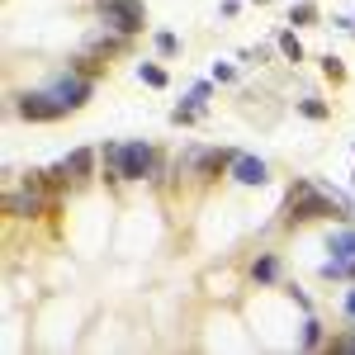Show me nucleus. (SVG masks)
Segmentation results:
<instances>
[{
    "mask_svg": "<svg viewBox=\"0 0 355 355\" xmlns=\"http://www.w3.org/2000/svg\"><path fill=\"white\" fill-rule=\"evenodd\" d=\"M62 162L71 171V180H76V190H90V185H100V147H71V152H62Z\"/></svg>",
    "mask_w": 355,
    "mask_h": 355,
    "instance_id": "8",
    "label": "nucleus"
},
{
    "mask_svg": "<svg viewBox=\"0 0 355 355\" xmlns=\"http://www.w3.org/2000/svg\"><path fill=\"white\" fill-rule=\"evenodd\" d=\"M133 76L147 90H171V71H166L162 57H142V62H133Z\"/></svg>",
    "mask_w": 355,
    "mask_h": 355,
    "instance_id": "13",
    "label": "nucleus"
},
{
    "mask_svg": "<svg viewBox=\"0 0 355 355\" xmlns=\"http://www.w3.org/2000/svg\"><path fill=\"white\" fill-rule=\"evenodd\" d=\"M152 53L162 57V62H180L185 57V38L175 28H152Z\"/></svg>",
    "mask_w": 355,
    "mask_h": 355,
    "instance_id": "17",
    "label": "nucleus"
},
{
    "mask_svg": "<svg viewBox=\"0 0 355 355\" xmlns=\"http://www.w3.org/2000/svg\"><path fill=\"white\" fill-rule=\"evenodd\" d=\"M275 57H279V48L270 43H256V48H237V62H242V71H256V67H270Z\"/></svg>",
    "mask_w": 355,
    "mask_h": 355,
    "instance_id": "18",
    "label": "nucleus"
},
{
    "mask_svg": "<svg viewBox=\"0 0 355 355\" xmlns=\"http://www.w3.org/2000/svg\"><path fill=\"white\" fill-rule=\"evenodd\" d=\"M38 85H43V95H48V100L57 105V114H62V119L81 114L85 105L95 100V90H100V81H95V76H81V71H71L67 62H57V67H53V71H48V76H43Z\"/></svg>",
    "mask_w": 355,
    "mask_h": 355,
    "instance_id": "3",
    "label": "nucleus"
},
{
    "mask_svg": "<svg viewBox=\"0 0 355 355\" xmlns=\"http://www.w3.org/2000/svg\"><path fill=\"white\" fill-rule=\"evenodd\" d=\"M90 5H105V0H90Z\"/></svg>",
    "mask_w": 355,
    "mask_h": 355,
    "instance_id": "28",
    "label": "nucleus"
},
{
    "mask_svg": "<svg viewBox=\"0 0 355 355\" xmlns=\"http://www.w3.org/2000/svg\"><path fill=\"white\" fill-rule=\"evenodd\" d=\"M209 76H214L218 85H237V81H242V62H223V57H218V62L209 67Z\"/></svg>",
    "mask_w": 355,
    "mask_h": 355,
    "instance_id": "22",
    "label": "nucleus"
},
{
    "mask_svg": "<svg viewBox=\"0 0 355 355\" xmlns=\"http://www.w3.org/2000/svg\"><path fill=\"white\" fill-rule=\"evenodd\" d=\"M351 157H355V137H351Z\"/></svg>",
    "mask_w": 355,
    "mask_h": 355,
    "instance_id": "27",
    "label": "nucleus"
},
{
    "mask_svg": "<svg viewBox=\"0 0 355 355\" xmlns=\"http://www.w3.org/2000/svg\"><path fill=\"white\" fill-rule=\"evenodd\" d=\"M119 147H123V137H105V142H100V185L110 194L128 190V185H123V171H119Z\"/></svg>",
    "mask_w": 355,
    "mask_h": 355,
    "instance_id": "10",
    "label": "nucleus"
},
{
    "mask_svg": "<svg viewBox=\"0 0 355 355\" xmlns=\"http://www.w3.org/2000/svg\"><path fill=\"white\" fill-rule=\"evenodd\" d=\"M242 10H246V0H218V15H223V19H242Z\"/></svg>",
    "mask_w": 355,
    "mask_h": 355,
    "instance_id": "25",
    "label": "nucleus"
},
{
    "mask_svg": "<svg viewBox=\"0 0 355 355\" xmlns=\"http://www.w3.org/2000/svg\"><path fill=\"white\" fill-rule=\"evenodd\" d=\"M327 336H331V327H327V318L322 313H299V351H308V355H318L322 346H327Z\"/></svg>",
    "mask_w": 355,
    "mask_h": 355,
    "instance_id": "11",
    "label": "nucleus"
},
{
    "mask_svg": "<svg viewBox=\"0 0 355 355\" xmlns=\"http://www.w3.org/2000/svg\"><path fill=\"white\" fill-rule=\"evenodd\" d=\"M327 28H336V33L355 38V19H351V15H331V19H327Z\"/></svg>",
    "mask_w": 355,
    "mask_h": 355,
    "instance_id": "24",
    "label": "nucleus"
},
{
    "mask_svg": "<svg viewBox=\"0 0 355 355\" xmlns=\"http://www.w3.org/2000/svg\"><path fill=\"white\" fill-rule=\"evenodd\" d=\"M294 114L308 119V123H331V100H322L318 90H303L299 100H294Z\"/></svg>",
    "mask_w": 355,
    "mask_h": 355,
    "instance_id": "14",
    "label": "nucleus"
},
{
    "mask_svg": "<svg viewBox=\"0 0 355 355\" xmlns=\"http://www.w3.org/2000/svg\"><path fill=\"white\" fill-rule=\"evenodd\" d=\"M227 180H232L237 190H266V185H275V166H270V157L242 147V152L232 157V166H227Z\"/></svg>",
    "mask_w": 355,
    "mask_h": 355,
    "instance_id": "7",
    "label": "nucleus"
},
{
    "mask_svg": "<svg viewBox=\"0 0 355 355\" xmlns=\"http://www.w3.org/2000/svg\"><path fill=\"white\" fill-rule=\"evenodd\" d=\"M279 294H284V299L294 303L299 313H318V303H313V294H308L303 284H294V279H284V284H279Z\"/></svg>",
    "mask_w": 355,
    "mask_h": 355,
    "instance_id": "20",
    "label": "nucleus"
},
{
    "mask_svg": "<svg viewBox=\"0 0 355 355\" xmlns=\"http://www.w3.org/2000/svg\"><path fill=\"white\" fill-rule=\"evenodd\" d=\"M322 251L327 256H341V261H355V223H331Z\"/></svg>",
    "mask_w": 355,
    "mask_h": 355,
    "instance_id": "16",
    "label": "nucleus"
},
{
    "mask_svg": "<svg viewBox=\"0 0 355 355\" xmlns=\"http://www.w3.org/2000/svg\"><path fill=\"white\" fill-rule=\"evenodd\" d=\"M90 10H95V24L114 28V33H128V38L152 33V24H147V0H105V5H90Z\"/></svg>",
    "mask_w": 355,
    "mask_h": 355,
    "instance_id": "4",
    "label": "nucleus"
},
{
    "mask_svg": "<svg viewBox=\"0 0 355 355\" xmlns=\"http://www.w3.org/2000/svg\"><path fill=\"white\" fill-rule=\"evenodd\" d=\"M246 5H270V0H246Z\"/></svg>",
    "mask_w": 355,
    "mask_h": 355,
    "instance_id": "26",
    "label": "nucleus"
},
{
    "mask_svg": "<svg viewBox=\"0 0 355 355\" xmlns=\"http://www.w3.org/2000/svg\"><path fill=\"white\" fill-rule=\"evenodd\" d=\"M336 308H341V322H355V284H341V299H336Z\"/></svg>",
    "mask_w": 355,
    "mask_h": 355,
    "instance_id": "23",
    "label": "nucleus"
},
{
    "mask_svg": "<svg viewBox=\"0 0 355 355\" xmlns=\"http://www.w3.org/2000/svg\"><path fill=\"white\" fill-rule=\"evenodd\" d=\"M5 218L10 223H43L48 214H57V199L43 185V166H28L19 171V180L5 185V199H0Z\"/></svg>",
    "mask_w": 355,
    "mask_h": 355,
    "instance_id": "2",
    "label": "nucleus"
},
{
    "mask_svg": "<svg viewBox=\"0 0 355 355\" xmlns=\"http://www.w3.org/2000/svg\"><path fill=\"white\" fill-rule=\"evenodd\" d=\"M275 38V48H279V57H284V62H289V67H294V71H299L303 62H308V48H303V28H294V24H279L270 33Z\"/></svg>",
    "mask_w": 355,
    "mask_h": 355,
    "instance_id": "12",
    "label": "nucleus"
},
{
    "mask_svg": "<svg viewBox=\"0 0 355 355\" xmlns=\"http://www.w3.org/2000/svg\"><path fill=\"white\" fill-rule=\"evenodd\" d=\"M284 24H294V28H318V24H327V15H322V5H318V0H294V5L284 10Z\"/></svg>",
    "mask_w": 355,
    "mask_h": 355,
    "instance_id": "15",
    "label": "nucleus"
},
{
    "mask_svg": "<svg viewBox=\"0 0 355 355\" xmlns=\"http://www.w3.org/2000/svg\"><path fill=\"white\" fill-rule=\"evenodd\" d=\"M242 147L232 142H185L171 162V194L180 190H214L218 180H227V166Z\"/></svg>",
    "mask_w": 355,
    "mask_h": 355,
    "instance_id": "1",
    "label": "nucleus"
},
{
    "mask_svg": "<svg viewBox=\"0 0 355 355\" xmlns=\"http://www.w3.org/2000/svg\"><path fill=\"white\" fill-rule=\"evenodd\" d=\"M322 355H355V322H341V327L331 331Z\"/></svg>",
    "mask_w": 355,
    "mask_h": 355,
    "instance_id": "19",
    "label": "nucleus"
},
{
    "mask_svg": "<svg viewBox=\"0 0 355 355\" xmlns=\"http://www.w3.org/2000/svg\"><path fill=\"white\" fill-rule=\"evenodd\" d=\"M209 110H214V100H204V95L190 85V90L171 105L166 119H171V128H194V123H204V119H209Z\"/></svg>",
    "mask_w": 355,
    "mask_h": 355,
    "instance_id": "9",
    "label": "nucleus"
},
{
    "mask_svg": "<svg viewBox=\"0 0 355 355\" xmlns=\"http://www.w3.org/2000/svg\"><path fill=\"white\" fill-rule=\"evenodd\" d=\"M81 48H85V53H95V57H105V62H133V57H137V38L95 24V28H85V33H81Z\"/></svg>",
    "mask_w": 355,
    "mask_h": 355,
    "instance_id": "6",
    "label": "nucleus"
},
{
    "mask_svg": "<svg viewBox=\"0 0 355 355\" xmlns=\"http://www.w3.org/2000/svg\"><path fill=\"white\" fill-rule=\"evenodd\" d=\"M289 279V266H284V251L279 246H256L246 256V284L251 289H279Z\"/></svg>",
    "mask_w": 355,
    "mask_h": 355,
    "instance_id": "5",
    "label": "nucleus"
},
{
    "mask_svg": "<svg viewBox=\"0 0 355 355\" xmlns=\"http://www.w3.org/2000/svg\"><path fill=\"white\" fill-rule=\"evenodd\" d=\"M318 71H322L331 85H341V81H346V57H341V53H322V57H318Z\"/></svg>",
    "mask_w": 355,
    "mask_h": 355,
    "instance_id": "21",
    "label": "nucleus"
}]
</instances>
